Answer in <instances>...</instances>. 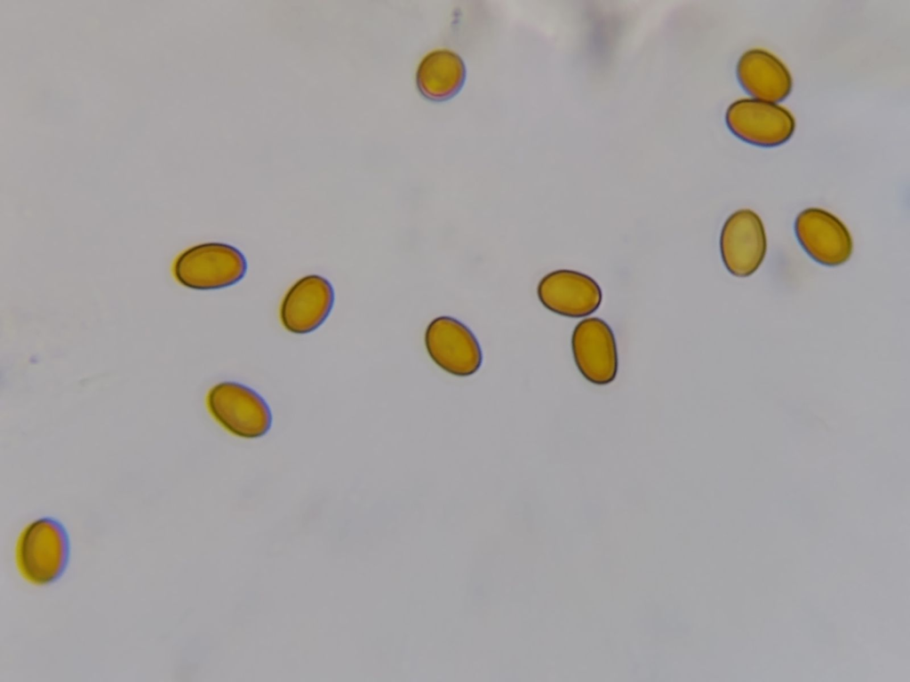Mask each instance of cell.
Masks as SVG:
<instances>
[{
  "mask_svg": "<svg viewBox=\"0 0 910 682\" xmlns=\"http://www.w3.org/2000/svg\"><path fill=\"white\" fill-rule=\"evenodd\" d=\"M247 261L235 247L221 242L196 245L182 252L174 264L178 282L193 289H218L240 282Z\"/></svg>",
  "mask_w": 910,
  "mask_h": 682,
  "instance_id": "obj_2",
  "label": "cell"
},
{
  "mask_svg": "<svg viewBox=\"0 0 910 682\" xmlns=\"http://www.w3.org/2000/svg\"><path fill=\"white\" fill-rule=\"evenodd\" d=\"M794 229L802 249L819 265L838 266L851 257L853 242L848 228L827 210L805 209L796 217Z\"/></svg>",
  "mask_w": 910,
  "mask_h": 682,
  "instance_id": "obj_5",
  "label": "cell"
},
{
  "mask_svg": "<svg viewBox=\"0 0 910 682\" xmlns=\"http://www.w3.org/2000/svg\"><path fill=\"white\" fill-rule=\"evenodd\" d=\"M767 239L761 218L749 209L733 212L720 234V253L724 266L737 277L752 275L762 265Z\"/></svg>",
  "mask_w": 910,
  "mask_h": 682,
  "instance_id": "obj_7",
  "label": "cell"
},
{
  "mask_svg": "<svg viewBox=\"0 0 910 682\" xmlns=\"http://www.w3.org/2000/svg\"><path fill=\"white\" fill-rule=\"evenodd\" d=\"M70 559L67 528L53 517H41L22 531L16 549L18 567L23 576L37 585L59 581Z\"/></svg>",
  "mask_w": 910,
  "mask_h": 682,
  "instance_id": "obj_1",
  "label": "cell"
},
{
  "mask_svg": "<svg viewBox=\"0 0 910 682\" xmlns=\"http://www.w3.org/2000/svg\"><path fill=\"white\" fill-rule=\"evenodd\" d=\"M725 122L737 138L762 147L786 143L795 128L794 118L787 109L754 99H741L730 104Z\"/></svg>",
  "mask_w": 910,
  "mask_h": 682,
  "instance_id": "obj_4",
  "label": "cell"
},
{
  "mask_svg": "<svg viewBox=\"0 0 910 682\" xmlns=\"http://www.w3.org/2000/svg\"><path fill=\"white\" fill-rule=\"evenodd\" d=\"M207 406L212 416L231 433L247 439L264 436L272 414L266 400L243 384L226 381L209 391Z\"/></svg>",
  "mask_w": 910,
  "mask_h": 682,
  "instance_id": "obj_3",
  "label": "cell"
},
{
  "mask_svg": "<svg viewBox=\"0 0 910 682\" xmlns=\"http://www.w3.org/2000/svg\"><path fill=\"white\" fill-rule=\"evenodd\" d=\"M571 350L576 366L590 383H611L618 372L619 360L612 329L598 317L586 318L575 327Z\"/></svg>",
  "mask_w": 910,
  "mask_h": 682,
  "instance_id": "obj_8",
  "label": "cell"
},
{
  "mask_svg": "<svg viewBox=\"0 0 910 682\" xmlns=\"http://www.w3.org/2000/svg\"><path fill=\"white\" fill-rule=\"evenodd\" d=\"M736 74L742 89L757 100L778 103L792 90V76L782 61L773 54L752 49L739 58Z\"/></svg>",
  "mask_w": 910,
  "mask_h": 682,
  "instance_id": "obj_11",
  "label": "cell"
},
{
  "mask_svg": "<svg viewBox=\"0 0 910 682\" xmlns=\"http://www.w3.org/2000/svg\"><path fill=\"white\" fill-rule=\"evenodd\" d=\"M462 59L448 50L431 52L420 61L417 73V87L423 97L432 101H445L461 90L466 80Z\"/></svg>",
  "mask_w": 910,
  "mask_h": 682,
  "instance_id": "obj_12",
  "label": "cell"
},
{
  "mask_svg": "<svg viewBox=\"0 0 910 682\" xmlns=\"http://www.w3.org/2000/svg\"><path fill=\"white\" fill-rule=\"evenodd\" d=\"M537 294L549 311L571 318L587 316L602 303V289L589 275L569 269L546 274L539 282Z\"/></svg>",
  "mask_w": 910,
  "mask_h": 682,
  "instance_id": "obj_9",
  "label": "cell"
},
{
  "mask_svg": "<svg viewBox=\"0 0 910 682\" xmlns=\"http://www.w3.org/2000/svg\"><path fill=\"white\" fill-rule=\"evenodd\" d=\"M334 304V289L323 276L310 274L297 281L285 294L280 317L283 327L294 334H307L319 328Z\"/></svg>",
  "mask_w": 910,
  "mask_h": 682,
  "instance_id": "obj_10",
  "label": "cell"
},
{
  "mask_svg": "<svg viewBox=\"0 0 910 682\" xmlns=\"http://www.w3.org/2000/svg\"><path fill=\"white\" fill-rule=\"evenodd\" d=\"M425 344L431 359L451 375L467 377L482 365L483 354L476 337L453 317L434 319L426 329Z\"/></svg>",
  "mask_w": 910,
  "mask_h": 682,
  "instance_id": "obj_6",
  "label": "cell"
}]
</instances>
